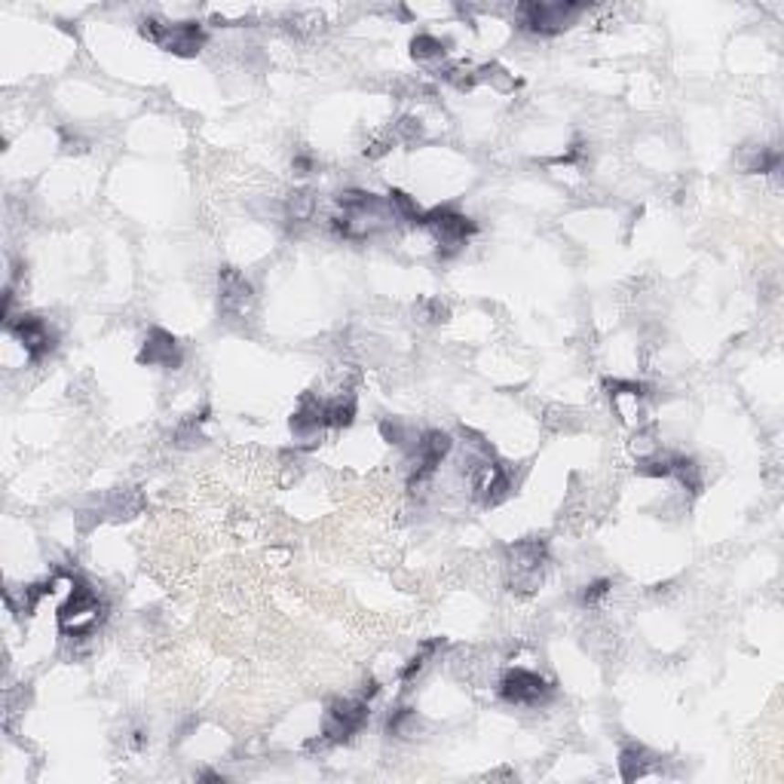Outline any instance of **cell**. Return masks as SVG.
Returning <instances> with one entry per match:
<instances>
[{"instance_id": "1", "label": "cell", "mask_w": 784, "mask_h": 784, "mask_svg": "<svg viewBox=\"0 0 784 784\" xmlns=\"http://www.w3.org/2000/svg\"><path fill=\"white\" fill-rule=\"evenodd\" d=\"M334 206L341 208V215L331 217V230L350 242L371 239L387 230L389 224H396V212H392L389 199L374 196L368 190H359V187L341 190V194L334 196Z\"/></svg>"}, {"instance_id": "2", "label": "cell", "mask_w": 784, "mask_h": 784, "mask_svg": "<svg viewBox=\"0 0 784 784\" xmlns=\"http://www.w3.org/2000/svg\"><path fill=\"white\" fill-rule=\"evenodd\" d=\"M104 613H108V607H104V600L99 598V591L86 579H74L71 595L58 607V616H56L58 631H62L65 638H90V634L104 622Z\"/></svg>"}, {"instance_id": "3", "label": "cell", "mask_w": 784, "mask_h": 784, "mask_svg": "<svg viewBox=\"0 0 784 784\" xmlns=\"http://www.w3.org/2000/svg\"><path fill=\"white\" fill-rule=\"evenodd\" d=\"M548 567V546L546 539H518V543L506 546V582L512 591L530 595L539 588Z\"/></svg>"}, {"instance_id": "4", "label": "cell", "mask_w": 784, "mask_h": 784, "mask_svg": "<svg viewBox=\"0 0 784 784\" xmlns=\"http://www.w3.org/2000/svg\"><path fill=\"white\" fill-rule=\"evenodd\" d=\"M582 13H586V6L570 4V0H552V4H546V0H530V4L518 6V22H521V28L530 34L555 37V34L573 28Z\"/></svg>"}, {"instance_id": "5", "label": "cell", "mask_w": 784, "mask_h": 784, "mask_svg": "<svg viewBox=\"0 0 784 784\" xmlns=\"http://www.w3.org/2000/svg\"><path fill=\"white\" fill-rule=\"evenodd\" d=\"M144 40L160 47L172 56H196L206 47V31L199 22H163V19H144L138 25Z\"/></svg>"}, {"instance_id": "6", "label": "cell", "mask_w": 784, "mask_h": 784, "mask_svg": "<svg viewBox=\"0 0 784 784\" xmlns=\"http://www.w3.org/2000/svg\"><path fill=\"white\" fill-rule=\"evenodd\" d=\"M454 448V439L441 429H426L417 435V441L408 450V487L417 491L435 475V469L444 463V457Z\"/></svg>"}, {"instance_id": "7", "label": "cell", "mask_w": 784, "mask_h": 784, "mask_svg": "<svg viewBox=\"0 0 784 784\" xmlns=\"http://www.w3.org/2000/svg\"><path fill=\"white\" fill-rule=\"evenodd\" d=\"M423 228L432 230L435 242H439L441 258H454L457 251L478 233V224L472 221V217H466L463 212H457V208H450V206L429 208L423 217Z\"/></svg>"}, {"instance_id": "8", "label": "cell", "mask_w": 784, "mask_h": 784, "mask_svg": "<svg viewBox=\"0 0 784 784\" xmlns=\"http://www.w3.org/2000/svg\"><path fill=\"white\" fill-rule=\"evenodd\" d=\"M469 487H472V496L482 506L487 509L500 506L512 493V469L506 463H500L491 450H484V454L469 466Z\"/></svg>"}, {"instance_id": "9", "label": "cell", "mask_w": 784, "mask_h": 784, "mask_svg": "<svg viewBox=\"0 0 784 784\" xmlns=\"http://www.w3.org/2000/svg\"><path fill=\"white\" fill-rule=\"evenodd\" d=\"M255 313V289L237 267L217 270V316L230 325L251 319Z\"/></svg>"}, {"instance_id": "10", "label": "cell", "mask_w": 784, "mask_h": 784, "mask_svg": "<svg viewBox=\"0 0 784 784\" xmlns=\"http://www.w3.org/2000/svg\"><path fill=\"white\" fill-rule=\"evenodd\" d=\"M371 717V702L355 695V699H334L328 702L325 720H322V738L328 745H344L359 733Z\"/></svg>"}, {"instance_id": "11", "label": "cell", "mask_w": 784, "mask_h": 784, "mask_svg": "<svg viewBox=\"0 0 784 784\" xmlns=\"http://www.w3.org/2000/svg\"><path fill=\"white\" fill-rule=\"evenodd\" d=\"M555 686L530 668H509L500 677V699L515 708H539L552 699Z\"/></svg>"}, {"instance_id": "12", "label": "cell", "mask_w": 784, "mask_h": 784, "mask_svg": "<svg viewBox=\"0 0 784 784\" xmlns=\"http://www.w3.org/2000/svg\"><path fill=\"white\" fill-rule=\"evenodd\" d=\"M6 331L22 344L28 362H43L47 355L56 350V334L49 331V325L40 316H31V313H22V316H6L4 319Z\"/></svg>"}, {"instance_id": "13", "label": "cell", "mask_w": 784, "mask_h": 784, "mask_svg": "<svg viewBox=\"0 0 784 784\" xmlns=\"http://www.w3.org/2000/svg\"><path fill=\"white\" fill-rule=\"evenodd\" d=\"M185 353H181V344L172 331L165 328H151L138 350V365H147V368H178Z\"/></svg>"}, {"instance_id": "14", "label": "cell", "mask_w": 784, "mask_h": 784, "mask_svg": "<svg viewBox=\"0 0 784 784\" xmlns=\"http://www.w3.org/2000/svg\"><path fill=\"white\" fill-rule=\"evenodd\" d=\"M289 429L298 441H316L325 429V398H319L316 392H303L289 420Z\"/></svg>"}, {"instance_id": "15", "label": "cell", "mask_w": 784, "mask_h": 784, "mask_svg": "<svg viewBox=\"0 0 784 784\" xmlns=\"http://www.w3.org/2000/svg\"><path fill=\"white\" fill-rule=\"evenodd\" d=\"M738 165L745 175H775L781 169V151L779 147H747L738 156Z\"/></svg>"}, {"instance_id": "16", "label": "cell", "mask_w": 784, "mask_h": 784, "mask_svg": "<svg viewBox=\"0 0 784 784\" xmlns=\"http://www.w3.org/2000/svg\"><path fill=\"white\" fill-rule=\"evenodd\" d=\"M652 760H656V757H652L647 747L643 745H625L622 751H620V779L622 781H638V779H643V775H650L652 772Z\"/></svg>"}, {"instance_id": "17", "label": "cell", "mask_w": 784, "mask_h": 784, "mask_svg": "<svg viewBox=\"0 0 784 784\" xmlns=\"http://www.w3.org/2000/svg\"><path fill=\"white\" fill-rule=\"evenodd\" d=\"M677 484L683 487V491H690L693 496L702 493V466L695 463L693 457H683V454H671V475Z\"/></svg>"}, {"instance_id": "18", "label": "cell", "mask_w": 784, "mask_h": 784, "mask_svg": "<svg viewBox=\"0 0 784 784\" xmlns=\"http://www.w3.org/2000/svg\"><path fill=\"white\" fill-rule=\"evenodd\" d=\"M355 420V396L353 392H341V396L325 402V429H346Z\"/></svg>"}, {"instance_id": "19", "label": "cell", "mask_w": 784, "mask_h": 784, "mask_svg": "<svg viewBox=\"0 0 784 784\" xmlns=\"http://www.w3.org/2000/svg\"><path fill=\"white\" fill-rule=\"evenodd\" d=\"M444 650V638H432V641H423L420 643V650L414 652L411 659L405 662L402 665V671H398V681L402 683H411L417 674H420V671L429 665V662L435 659V652H441Z\"/></svg>"}, {"instance_id": "20", "label": "cell", "mask_w": 784, "mask_h": 784, "mask_svg": "<svg viewBox=\"0 0 784 784\" xmlns=\"http://www.w3.org/2000/svg\"><path fill=\"white\" fill-rule=\"evenodd\" d=\"M448 56V43L439 40L435 34H417L411 40V58L420 65H439Z\"/></svg>"}, {"instance_id": "21", "label": "cell", "mask_w": 784, "mask_h": 784, "mask_svg": "<svg viewBox=\"0 0 784 784\" xmlns=\"http://www.w3.org/2000/svg\"><path fill=\"white\" fill-rule=\"evenodd\" d=\"M208 420V408H203L199 414H190L187 420H181L175 426V432H172V439H175L178 448H194V444L203 441V423Z\"/></svg>"}, {"instance_id": "22", "label": "cell", "mask_w": 784, "mask_h": 784, "mask_svg": "<svg viewBox=\"0 0 784 784\" xmlns=\"http://www.w3.org/2000/svg\"><path fill=\"white\" fill-rule=\"evenodd\" d=\"M387 199H389L392 212H396V221L420 224V228H423V217H426V212H423L420 206H417V199H414V196H408L405 190H396V187H392Z\"/></svg>"}, {"instance_id": "23", "label": "cell", "mask_w": 784, "mask_h": 784, "mask_svg": "<svg viewBox=\"0 0 784 784\" xmlns=\"http://www.w3.org/2000/svg\"><path fill=\"white\" fill-rule=\"evenodd\" d=\"M313 212H316V196H313V190H294V194H289V199H285V215H289V221L294 224H307Z\"/></svg>"}, {"instance_id": "24", "label": "cell", "mask_w": 784, "mask_h": 784, "mask_svg": "<svg viewBox=\"0 0 784 784\" xmlns=\"http://www.w3.org/2000/svg\"><path fill=\"white\" fill-rule=\"evenodd\" d=\"M631 454L638 460H650L659 454V441H656V429H652V426L638 429V435H634V441H631Z\"/></svg>"}, {"instance_id": "25", "label": "cell", "mask_w": 784, "mask_h": 784, "mask_svg": "<svg viewBox=\"0 0 784 784\" xmlns=\"http://www.w3.org/2000/svg\"><path fill=\"white\" fill-rule=\"evenodd\" d=\"M609 588H613V582H609V579H595V582H588V586L579 591V604H582V607H598L600 600H604V598L609 595Z\"/></svg>"}, {"instance_id": "26", "label": "cell", "mask_w": 784, "mask_h": 784, "mask_svg": "<svg viewBox=\"0 0 784 784\" xmlns=\"http://www.w3.org/2000/svg\"><path fill=\"white\" fill-rule=\"evenodd\" d=\"M414 720H417V717H414L411 708H396V711L389 714V720H387V733L396 736V738H405Z\"/></svg>"}, {"instance_id": "27", "label": "cell", "mask_w": 784, "mask_h": 784, "mask_svg": "<svg viewBox=\"0 0 784 784\" xmlns=\"http://www.w3.org/2000/svg\"><path fill=\"white\" fill-rule=\"evenodd\" d=\"M380 432H383V439H387L389 444H414L417 441V435H411V429L402 426L398 420H383Z\"/></svg>"}, {"instance_id": "28", "label": "cell", "mask_w": 784, "mask_h": 784, "mask_svg": "<svg viewBox=\"0 0 784 784\" xmlns=\"http://www.w3.org/2000/svg\"><path fill=\"white\" fill-rule=\"evenodd\" d=\"M420 310H423V319H426V322H441L444 316H448V307H444L441 301H432V298L423 301Z\"/></svg>"}, {"instance_id": "29", "label": "cell", "mask_w": 784, "mask_h": 784, "mask_svg": "<svg viewBox=\"0 0 784 784\" xmlns=\"http://www.w3.org/2000/svg\"><path fill=\"white\" fill-rule=\"evenodd\" d=\"M291 169H294V175H310V169H313V160H310V156H294Z\"/></svg>"}, {"instance_id": "30", "label": "cell", "mask_w": 784, "mask_h": 784, "mask_svg": "<svg viewBox=\"0 0 784 784\" xmlns=\"http://www.w3.org/2000/svg\"><path fill=\"white\" fill-rule=\"evenodd\" d=\"M377 693H380V683L374 681V677H368V681H365V686H362V693H359V695H362V699H368V702H371V699H374V695H377Z\"/></svg>"}, {"instance_id": "31", "label": "cell", "mask_w": 784, "mask_h": 784, "mask_svg": "<svg viewBox=\"0 0 784 784\" xmlns=\"http://www.w3.org/2000/svg\"><path fill=\"white\" fill-rule=\"evenodd\" d=\"M196 779H199V781H224V775H221V772H208V769H206V772H199Z\"/></svg>"}]
</instances>
